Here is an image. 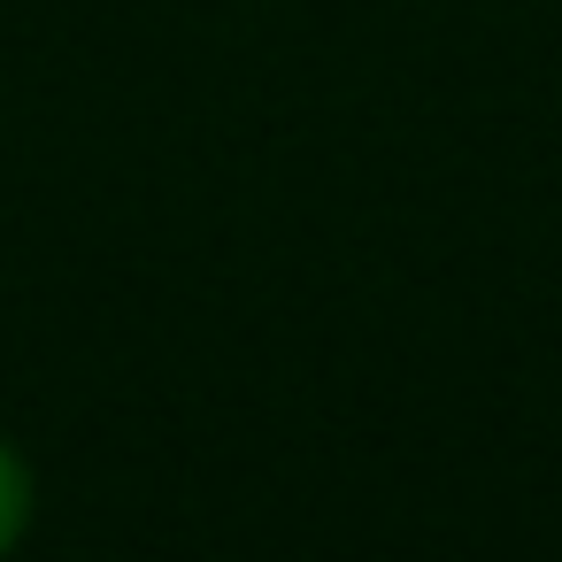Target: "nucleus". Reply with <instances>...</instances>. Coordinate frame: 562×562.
Listing matches in <instances>:
<instances>
[{"mask_svg": "<svg viewBox=\"0 0 562 562\" xmlns=\"http://www.w3.org/2000/svg\"><path fill=\"white\" fill-rule=\"evenodd\" d=\"M32 531V462L16 454V439H0V554Z\"/></svg>", "mask_w": 562, "mask_h": 562, "instance_id": "f257e3e1", "label": "nucleus"}]
</instances>
